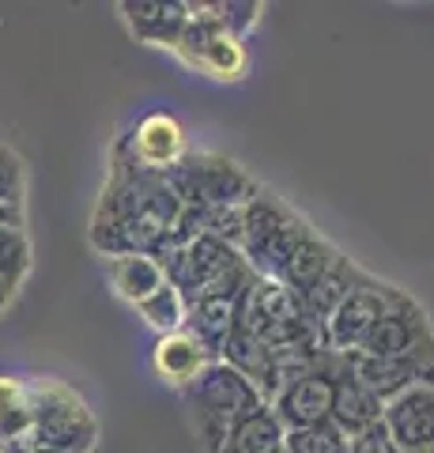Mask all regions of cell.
<instances>
[{"instance_id":"cell-25","label":"cell","mask_w":434,"mask_h":453,"mask_svg":"<svg viewBox=\"0 0 434 453\" xmlns=\"http://www.w3.org/2000/svg\"><path fill=\"white\" fill-rule=\"evenodd\" d=\"M216 12H219L223 31H227L231 38H238V42H246L257 31V23L264 16V4L261 0H223V4H216Z\"/></svg>"},{"instance_id":"cell-18","label":"cell","mask_w":434,"mask_h":453,"mask_svg":"<svg viewBox=\"0 0 434 453\" xmlns=\"http://www.w3.org/2000/svg\"><path fill=\"white\" fill-rule=\"evenodd\" d=\"M110 283H114V291L125 303L140 306L148 295H156L166 283V273L159 257H151V253H129V257L110 261Z\"/></svg>"},{"instance_id":"cell-22","label":"cell","mask_w":434,"mask_h":453,"mask_svg":"<svg viewBox=\"0 0 434 453\" xmlns=\"http://www.w3.org/2000/svg\"><path fill=\"white\" fill-rule=\"evenodd\" d=\"M246 65H249L246 42H238L231 35H219L189 68H197V73L212 76V80H242L246 76Z\"/></svg>"},{"instance_id":"cell-17","label":"cell","mask_w":434,"mask_h":453,"mask_svg":"<svg viewBox=\"0 0 434 453\" xmlns=\"http://www.w3.org/2000/svg\"><path fill=\"white\" fill-rule=\"evenodd\" d=\"M219 453H287V431L284 423L276 419L272 404L249 412L246 419H238L231 434H227V446Z\"/></svg>"},{"instance_id":"cell-4","label":"cell","mask_w":434,"mask_h":453,"mask_svg":"<svg viewBox=\"0 0 434 453\" xmlns=\"http://www.w3.org/2000/svg\"><path fill=\"white\" fill-rule=\"evenodd\" d=\"M27 396H31V442L91 453L95 438H99V423L88 412L83 396L65 386L57 378H31L27 381Z\"/></svg>"},{"instance_id":"cell-23","label":"cell","mask_w":434,"mask_h":453,"mask_svg":"<svg viewBox=\"0 0 434 453\" xmlns=\"http://www.w3.org/2000/svg\"><path fill=\"white\" fill-rule=\"evenodd\" d=\"M31 273V238L27 231H0V280L19 291Z\"/></svg>"},{"instance_id":"cell-3","label":"cell","mask_w":434,"mask_h":453,"mask_svg":"<svg viewBox=\"0 0 434 453\" xmlns=\"http://www.w3.org/2000/svg\"><path fill=\"white\" fill-rule=\"evenodd\" d=\"M163 178L186 208H246L264 189L254 174L216 151H186V159L163 170Z\"/></svg>"},{"instance_id":"cell-5","label":"cell","mask_w":434,"mask_h":453,"mask_svg":"<svg viewBox=\"0 0 434 453\" xmlns=\"http://www.w3.org/2000/svg\"><path fill=\"white\" fill-rule=\"evenodd\" d=\"M393 291H397V283H385L377 276L362 280L359 288L332 310L329 321L321 325V333H325V351H336V356L359 351L362 340L370 336V329L382 321L389 303H393Z\"/></svg>"},{"instance_id":"cell-2","label":"cell","mask_w":434,"mask_h":453,"mask_svg":"<svg viewBox=\"0 0 434 453\" xmlns=\"http://www.w3.org/2000/svg\"><path fill=\"white\" fill-rule=\"evenodd\" d=\"M181 396H186V404H189L193 431H197L201 446L208 453H219L227 446V434L238 419H246L249 412H257V408L269 404L234 366H227L223 359L208 363L201 371V378L193 381L189 389H181Z\"/></svg>"},{"instance_id":"cell-24","label":"cell","mask_w":434,"mask_h":453,"mask_svg":"<svg viewBox=\"0 0 434 453\" xmlns=\"http://www.w3.org/2000/svg\"><path fill=\"white\" fill-rule=\"evenodd\" d=\"M347 438L336 423H317V427L287 431V453H347Z\"/></svg>"},{"instance_id":"cell-21","label":"cell","mask_w":434,"mask_h":453,"mask_svg":"<svg viewBox=\"0 0 434 453\" xmlns=\"http://www.w3.org/2000/svg\"><path fill=\"white\" fill-rule=\"evenodd\" d=\"M31 431V396H27V381L0 374V446L16 442Z\"/></svg>"},{"instance_id":"cell-12","label":"cell","mask_w":434,"mask_h":453,"mask_svg":"<svg viewBox=\"0 0 434 453\" xmlns=\"http://www.w3.org/2000/svg\"><path fill=\"white\" fill-rule=\"evenodd\" d=\"M382 423L404 453H434V386H412L389 401Z\"/></svg>"},{"instance_id":"cell-30","label":"cell","mask_w":434,"mask_h":453,"mask_svg":"<svg viewBox=\"0 0 434 453\" xmlns=\"http://www.w3.org/2000/svg\"><path fill=\"white\" fill-rule=\"evenodd\" d=\"M11 299H16V288H8V283L0 280V314L8 310V303H11Z\"/></svg>"},{"instance_id":"cell-19","label":"cell","mask_w":434,"mask_h":453,"mask_svg":"<svg viewBox=\"0 0 434 453\" xmlns=\"http://www.w3.org/2000/svg\"><path fill=\"white\" fill-rule=\"evenodd\" d=\"M186 329L219 359L227 336L238 329V303L234 299H197V303H189V325Z\"/></svg>"},{"instance_id":"cell-20","label":"cell","mask_w":434,"mask_h":453,"mask_svg":"<svg viewBox=\"0 0 434 453\" xmlns=\"http://www.w3.org/2000/svg\"><path fill=\"white\" fill-rule=\"evenodd\" d=\"M136 314L159 336H171V333H181L189 325V299H186V291H178L174 283L166 280L156 295H148V299L136 306Z\"/></svg>"},{"instance_id":"cell-26","label":"cell","mask_w":434,"mask_h":453,"mask_svg":"<svg viewBox=\"0 0 434 453\" xmlns=\"http://www.w3.org/2000/svg\"><path fill=\"white\" fill-rule=\"evenodd\" d=\"M0 201L27 204V166L11 148L0 144Z\"/></svg>"},{"instance_id":"cell-1","label":"cell","mask_w":434,"mask_h":453,"mask_svg":"<svg viewBox=\"0 0 434 453\" xmlns=\"http://www.w3.org/2000/svg\"><path fill=\"white\" fill-rule=\"evenodd\" d=\"M238 325L276 351H325V333L302 310V299L272 276H257L238 299Z\"/></svg>"},{"instance_id":"cell-31","label":"cell","mask_w":434,"mask_h":453,"mask_svg":"<svg viewBox=\"0 0 434 453\" xmlns=\"http://www.w3.org/2000/svg\"><path fill=\"white\" fill-rule=\"evenodd\" d=\"M0 453H4V449H0Z\"/></svg>"},{"instance_id":"cell-6","label":"cell","mask_w":434,"mask_h":453,"mask_svg":"<svg viewBox=\"0 0 434 453\" xmlns=\"http://www.w3.org/2000/svg\"><path fill=\"white\" fill-rule=\"evenodd\" d=\"M336 366H340V356H336V351H321V359H317V366L310 374L287 381V386L276 393L272 412H276L279 423H284V431L317 427V423L332 419Z\"/></svg>"},{"instance_id":"cell-27","label":"cell","mask_w":434,"mask_h":453,"mask_svg":"<svg viewBox=\"0 0 434 453\" xmlns=\"http://www.w3.org/2000/svg\"><path fill=\"white\" fill-rule=\"evenodd\" d=\"M204 234L242 246V208H204Z\"/></svg>"},{"instance_id":"cell-11","label":"cell","mask_w":434,"mask_h":453,"mask_svg":"<svg viewBox=\"0 0 434 453\" xmlns=\"http://www.w3.org/2000/svg\"><path fill=\"white\" fill-rule=\"evenodd\" d=\"M118 12L136 42L171 50V53L178 50L181 35H186V23H189L186 0H121Z\"/></svg>"},{"instance_id":"cell-13","label":"cell","mask_w":434,"mask_h":453,"mask_svg":"<svg viewBox=\"0 0 434 453\" xmlns=\"http://www.w3.org/2000/svg\"><path fill=\"white\" fill-rule=\"evenodd\" d=\"M385 416V401L362 386V381L347 371V363L340 356V366H336V386H332V423L340 427L347 438H355L362 431L377 427Z\"/></svg>"},{"instance_id":"cell-10","label":"cell","mask_w":434,"mask_h":453,"mask_svg":"<svg viewBox=\"0 0 434 453\" xmlns=\"http://www.w3.org/2000/svg\"><path fill=\"white\" fill-rule=\"evenodd\" d=\"M219 359L227 363V366H234V371L242 374L269 404L276 401V393L284 389V351L269 348L261 336L242 329V325H238V329L227 336V344H223Z\"/></svg>"},{"instance_id":"cell-8","label":"cell","mask_w":434,"mask_h":453,"mask_svg":"<svg viewBox=\"0 0 434 453\" xmlns=\"http://www.w3.org/2000/svg\"><path fill=\"white\" fill-rule=\"evenodd\" d=\"M299 219H302V216H299V211L291 208L287 201H279L276 193L261 189L254 201L242 208V246H238V250H242L246 261L261 273L264 261H269V253L276 250V242H279V238H284Z\"/></svg>"},{"instance_id":"cell-16","label":"cell","mask_w":434,"mask_h":453,"mask_svg":"<svg viewBox=\"0 0 434 453\" xmlns=\"http://www.w3.org/2000/svg\"><path fill=\"white\" fill-rule=\"evenodd\" d=\"M367 276H370L367 268H359L352 257H347V253H340V257L329 265V273L321 276L314 288L302 295V310H306V314H310L317 325H325L332 310L340 306V303H344L347 295H352Z\"/></svg>"},{"instance_id":"cell-29","label":"cell","mask_w":434,"mask_h":453,"mask_svg":"<svg viewBox=\"0 0 434 453\" xmlns=\"http://www.w3.org/2000/svg\"><path fill=\"white\" fill-rule=\"evenodd\" d=\"M4 453H76V449H61V446H46V442H31V438H16V442L0 446Z\"/></svg>"},{"instance_id":"cell-9","label":"cell","mask_w":434,"mask_h":453,"mask_svg":"<svg viewBox=\"0 0 434 453\" xmlns=\"http://www.w3.org/2000/svg\"><path fill=\"white\" fill-rule=\"evenodd\" d=\"M118 144L133 155V163H140L144 170H171L174 163L186 159V129H181V121L174 113H148V118H140L133 125L129 136H121Z\"/></svg>"},{"instance_id":"cell-14","label":"cell","mask_w":434,"mask_h":453,"mask_svg":"<svg viewBox=\"0 0 434 453\" xmlns=\"http://www.w3.org/2000/svg\"><path fill=\"white\" fill-rule=\"evenodd\" d=\"M208 363H216V356L189 329L159 336L156 348H151V366H156V374L174 389H189Z\"/></svg>"},{"instance_id":"cell-15","label":"cell","mask_w":434,"mask_h":453,"mask_svg":"<svg viewBox=\"0 0 434 453\" xmlns=\"http://www.w3.org/2000/svg\"><path fill=\"white\" fill-rule=\"evenodd\" d=\"M336 257H340V250H336L329 238H321L314 226H310V231L302 234V242L291 250V257L279 265V273H276L272 280H279L287 291H295L299 299H302V295L329 273V265H332Z\"/></svg>"},{"instance_id":"cell-28","label":"cell","mask_w":434,"mask_h":453,"mask_svg":"<svg viewBox=\"0 0 434 453\" xmlns=\"http://www.w3.org/2000/svg\"><path fill=\"white\" fill-rule=\"evenodd\" d=\"M347 453H404V449L393 442V434L385 431V423H377V427L355 434L352 442H347Z\"/></svg>"},{"instance_id":"cell-7","label":"cell","mask_w":434,"mask_h":453,"mask_svg":"<svg viewBox=\"0 0 434 453\" xmlns=\"http://www.w3.org/2000/svg\"><path fill=\"white\" fill-rule=\"evenodd\" d=\"M427 340H434L427 310L419 306L404 288H397L393 303H389L382 321L370 329V336L362 340L359 351L362 356H374V359H408L427 344Z\"/></svg>"}]
</instances>
